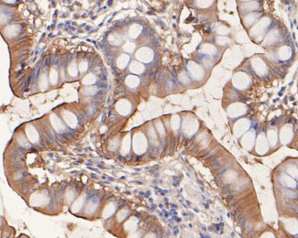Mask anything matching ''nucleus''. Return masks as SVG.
Segmentation results:
<instances>
[{
    "instance_id": "2",
    "label": "nucleus",
    "mask_w": 298,
    "mask_h": 238,
    "mask_svg": "<svg viewBox=\"0 0 298 238\" xmlns=\"http://www.w3.org/2000/svg\"><path fill=\"white\" fill-rule=\"evenodd\" d=\"M197 182H198V183H199L200 185H203V183H202V182H201L200 181H198V179H197Z\"/></svg>"
},
{
    "instance_id": "3",
    "label": "nucleus",
    "mask_w": 298,
    "mask_h": 238,
    "mask_svg": "<svg viewBox=\"0 0 298 238\" xmlns=\"http://www.w3.org/2000/svg\"><path fill=\"white\" fill-rule=\"evenodd\" d=\"M204 207H206V208L207 209V208H208V204H204Z\"/></svg>"
},
{
    "instance_id": "1",
    "label": "nucleus",
    "mask_w": 298,
    "mask_h": 238,
    "mask_svg": "<svg viewBox=\"0 0 298 238\" xmlns=\"http://www.w3.org/2000/svg\"><path fill=\"white\" fill-rule=\"evenodd\" d=\"M174 219H175V221H177V222H181V219H180V218H178V217H174Z\"/></svg>"
}]
</instances>
